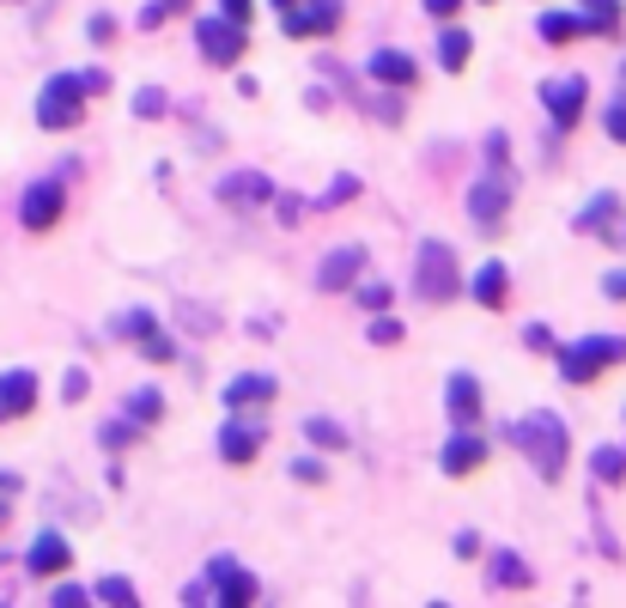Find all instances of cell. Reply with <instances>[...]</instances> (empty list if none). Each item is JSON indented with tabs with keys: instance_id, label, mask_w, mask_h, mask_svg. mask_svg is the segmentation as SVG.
Wrapping results in <instances>:
<instances>
[{
	"instance_id": "cell-1",
	"label": "cell",
	"mask_w": 626,
	"mask_h": 608,
	"mask_svg": "<svg viewBox=\"0 0 626 608\" xmlns=\"http://www.w3.org/2000/svg\"><path fill=\"white\" fill-rule=\"evenodd\" d=\"M505 438H511V445L524 450L529 462H536L541 481H559V475H566L572 432H566V420H559L554 408H529V413H517V420L505 426Z\"/></svg>"
},
{
	"instance_id": "cell-2",
	"label": "cell",
	"mask_w": 626,
	"mask_h": 608,
	"mask_svg": "<svg viewBox=\"0 0 626 608\" xmlns=\"http://www.w3.org/2000/svg\"><path fill=\"white\" fill-rule=\"evenodd\" d=\"M110 86L103 68H86V73H49L43 92H37V128H73L86 116V98H98Z\"/></svg>"
},
{
	"instance_id": "cell-3",
	"label": "cell",
	"mask_w": 626,
	"mask_h": 608,
	"mask_svg": "<svg viewBox=\"0 0 626 608\" xmlns=\"http://www.w3.org/2000/svg\"><path fill=\"white\" fill-rule=\"evenodd\" d=\"M463 292V275H456V250L445 238H426L420 256H414V299L420 305H450Z\"/></svg>"
},
{
	"instance_id": "cell-4",
	"label": "cell",
	"mask_w": 626,
	"mask_h": 608,
	"mask_svg": "<svg viewBox=\"0 0 626 608\" xmlns=\"http://www.w3.org/2000/svg\"><path fill=\"white\" fill-rule=\"evenodd\" d=\"M626 359V335H584V341L559 347V378L566 383H596L608 366Z\"/></svg>"
},
{
	"instance_id": "cell-5",
	"label": "cell",
	"mask_w": 626,
	"mask_h": 608,
	"mask_svg": "<svg viewBox=\"0 0 626 608\" xmlns=\"http://www.w3.org/2000/svg\"><path fill=\"white\" fill-rule=\"evenodd\" d=\"M195 43H201V56L213 68H238L244 49H250V31L238 19H226V12H213V19H195Z\"/></svg>"
},
{
	"instance_id": "cell-6",
	"label": "cell",
	"mask_w": 626,
	"mask_h": 608,
	"mask_svg": "<svg viewBox=\"0 0 626 608\" xmlns=\"http://www.w3.org/2000/svg\"><path fill=\"white\" fill-rule=\"evenodd\" d=\"M286 37H329L341 24V0H274Z\"/></svg>"
},
{
	"instance_id": "cell-7",
	"label": "cell",
	"mask_w": 626,
	"mask_h": 608,
	"mask_svg": "<svg viewBox=\"0 0 626 608\" xmlns=\"http://www.w3.org/2000/svg\"><path fill=\"white\" fill-rule=\"evenodd\" d=\"M541 103L554 116V128H572L584 116V103H590V86H584V73H559V80L541 86Z\"/></svg>"
},
{
	"instance_id": "cell-8",
	"label": "cell",
	"mask_w": 626,
	"mask_h": 608,
	"mask_svg": "<svg viewBox=\"0 0 626 608\" xmlns=\"http://www.w3.org/2000/svg\"><path fill=\"white\" fill-rule=\"evenodd\" d=\"M61 207H68V189H61V177H43V183H31V189H24V201H19L24 231H49V226L61 219Z\"/></svg>"
},
{
	"instance_id": "cell-9",
	"label": "cell",
	"mask_w": 626,
	"mask_h": 608,
	"mask_svg": "<svg viewBox=\"0 0 626 608\" xmlns=\"http://www.w3.org/2000/svg\"><path fill=\"white\" fill-rule=\"evenodd\" d=\"M207 590H213L219 602H238V608L262 597V585H256L238 560H226V554H213V560H207Z\"/></svg>"
},
{
	"instance_id": "cell-10",
	"label": "cell",
	"mask_w": 626,
	"mask_h": 608,
	"mask_svg": "<svg viewBox=\"0 0 626 608\" xmlns=\"http://www.w3.org/2000/svg\"><path fill=\"white\" fill-rule=\"evenodd\" d=\"M505 207H511V177H499V171H487L475 189H468V213H475V226H499L505 219Z\"/></svg>"
},
{
	"instance_id": "cell-11",
	"label": "cell",
	"mask_w": 626,
	"mask_h": 608,
	"mask_svg": "<svg viewBox=\"0 0 626 608\" xmlns=\"http://www.w3.org/2000/svg\"><path fill=\"white\" fill-rule=\"evenodd\" d=\"M68 560H73V548H68V536H56V529H43V536L24 548V572L31 578H56V572H68Z\"/></svg>"
},
{
	"instance_id": "cell-12",
	"label": "cell",
	"mask_w": 626,
	"mask_h": 608,
	"mask_svg": "<svg viewBox=\"0 0 626 608\" xmlns=\"http://www.w3.org/2000/svg\"><path fill=\"white\" fill-rule=\"evenodd\" d=\"M359 268H365V250H359V243H341V250L322 256L317 287H322V292H341V287H354V280H359Z\"/></svg>"
},
{
	"instance_id": "cell-13",
	"label": "cell",
	"mask_w": 626,
	"mask_h": 608,
	"mask_svg": "<svg viewBox=\"0 0 626 608\" xmlns=\"http://www.w3.org/2000/svg\"><path fill=\"white\" fill-rule=\"evenodd\" d=\"M37 408V371H0V420H24Z\"/></svg>"
},
{
	"instance_id": "cell-14",
	"label": "cell",
	"mask_w": 626,
	"mask_h": 608,
	"mask_svg": "<svg viewBox=\"0 0 626 608\" xmlns=\"http://www.w3.org/2000/svg\"><path fill=\"white\" fill-rule=\"evenodd\" d=\"M219 201L226 207H262V201H274V183L262 171H231V177H219Z\"/></svg>"
},
{
	"instance_id": "cell-15",
	"label": "cell",
	"mask_w": 626,
	"mask_h": 608,
	"mask_svg": "<svg viewBox=\"0 0 626 608\" xmlns=\"http://www.w3.org/2000/svg\"><path fill=\"white\" fill-rule=\"evenodd\" d=\"M445 413L456 426H475L480 420V383H475V371H456V378L445 383Z\"/></svg>"
},
{
	"instance_id": "cell-16",
	"label": "cell",
	"mask_w": 626,
	"mask_h": 608,
	"mask_svg": "<svg viewBox=\"0 0 626 608\" xmlns=\"http://www.w3.org/2000/svg\"><path fill=\"white\" fill-rule=\"evenodd\" d=\"M480 462H487V445H480L475 426H463V432L445 445V475H475Z\"/></svg>"
},
{
	"instance_id": "cell-17",
	"label": "cell",
	"mask_w": 626,
	"mask_h": 608,
	"mask_svg": "<svg viewBox=\"0 0 626 608\" xmlns=\"http://www.w3.org/2000/svg\"><path fill=\"white\" fill-rule=\"evenodd\" d=\"M219 457H226V462H256V457H262V426L226 420V432H219Z\"/></svg>"
},
{
	"instance_id": "cell-18",
	"label": "cell",
	"mask_w": 626,
	"mask_h": 608,
	"mask_svg": "<svg viewBox=\"0 0 626 608\" xmlns=\"http://www.w3.org/2000/svg\"><path fill=\"white\" fill-rule=\"evenodd\" d=\"M274 396H280V383L262 378V371H256V378H231V383H226V408H231V413H238V408H268Z\"/></svg>"
},
{
	"instance_id": "cell-19",
	"label": "cell",
	"mask_w": 626,
	"mask_h": 608,
	"mask_svg": "<svg viewBox=\"0 0 626 608\" xmlns=\"http://www.w3.org/2000/svg\"><path fill=\"white\" fill-rule=\"evenodd\" d=\"M475 305L480 310H505V292H511V275H505V262H480L475 268Z\"/></svg>"
},
{
	"instance_id": "cell-20",
	"label": "cell",
	"mask_w": 626,
	"mask_h": 608,
	"mask_svg": "<svg viewBox=\"0 0 626 608\" xmlns=\"http://www.w3.org/2000/svg\"><path fill=\"white\" fill-rule=\"evenodd\" d=\"M365 73H371L377 86H414V56H401V49H377L371 61H365Z\"/></svg>"
},
{
	"instance_id": "cell-21",
	"label": "cell",
	"mask_w": 626,
	"mask_h": 608,
	"mask_svg": "<svg viewBox=\"0 0 626 608\" xmlns=\"http://www.w3.org/2000/svg\"><path fill=\"white\" fill-rule=\"evenodd\" d=\"M578 37H590V19L584 12H541V43H578Z\"/></svg>"
},
{
	"instance_id": "cell-22",
	"label": "cell",
	"mask_w": 626,
	"mask_h": 608,
	"mask_svg": "<svg viewBox=\"0 0 626 608\" xmlns=\"http://www.w3.org/2000/svg\"><path fill=\"white\" fill-rule=\"evenodd\" d=\"M536 572H529L524 554H493V590H529Z\"/></svg>"
},
{
	"instance_id": "cell-23",
	"label": "cell",
	"mask_w": 626,
	"mask_h": 608,
	"mask_svg": "<svg viewBox=\"0 0 626 608\" xmlns=\"http://www.w3.org/2000/svg\"><path fill=\"white\" fill-rule=\"evenodd\" d=\"M620 213H626V207H620V196H596V201L578 213V231H590V238H608Z\"/></svg>"
},
{
	"instance_id": "cell-24",
	"label": "cell",
	"mask_w": 626,
	"mask_h": 608,
	"mask_svg": "<svg viewBox=\"0 0 626 608\" xmlns=\"http://www.w3.org/2000/svg\"><path fill=\"white\" fill-rule=\"evenodd\" d=\"M590 37H620V0H584Z\"/></svg>"
},
{
	"instance_id": "cell-25",
	"label": "cell",
	"mask_w": 626,
	"mask_h": 608,
	"mask_svg": "<svg viewBox=\"0 0 626 608\" xmlns=\"http://www.w3.org/2000/svg\"><path fill=\"white\" fill-rule=\"evenodd\" d=\"M305 438H310L317 450H347V426H335L329 413H310V420H305Z\"/></svg>"
},
{
	"instance_id": "cell-26",
	"label": "cell",
	"mask_w": 626,
	"mask_h": 608,
	"mask_svg": "<svg viewBox=\"0 0 626 608\" xmlns=\"http://www.w3.org/2000/svg\"><path fill=\"white\" fill-rule=\"evenodd\" d=\"M590 475H596V481H603V487L626 481V450H620V445H603V450H596V457H590Z\"/></svg>"
},
{
	"instance_id": "cell-27",
	"label": "cell",
	"mask_w": 626,
	"mask_h": 608,
	"mask_svg": "<svg viewBox=\"0 0 626 608\" xmlns=\"http://www.w3.org/2000/svg\"><path fill=\"white\" fill-rule=\"evenodd\" d=\"M122 413H128L135 426H152V420L165 413V396H159V390H135V396L122 402Z\"/></svg>"
},
{
	"instance_id": "cell-28",
	"label": "cell",
	"mask_w": 626,
	"mask_h": 608,
	"mask_svg": "<svg viewBox=\"0 0 626 608\" xmlns=\"http://www.w3.org/2000/svg\"><path fill=\"white\" fill-rule=\"evenodd\" d=\"M475 56V43H468V31H445V43H438V61H445L450 73H463V61Z\"/></svg>"
},
{
	"instance_id": "cell-29",
	"label": "cell",
	"mask_w": 626,
	"mask_h": 608,
	"mask_svg": "<svg viewBox=\"0 0 626 608\" xmlns=\"http://www.w3.org/2000/svg\"><path fill=\"white\" fill-rule=\"evenodd\" d=\"M91 597H98V602H116V608H122V602H135V578L110 572V578H98V585H91Z\"/></svg>"
},
{
	"instance_id": "cell-30",
	"label": "cell",
	"mask_w": 626,
	"mask_h": 608,
	"mask_svg": "<svg viewBox=\"0 0 626 608\" xmlns=\"http://www.w3.org/2000/svg\"><path fill=\"white\" fill-rule=\"evenodd\" d=\"M152 329H159L152 310H122V317H116V335H122V341H140V335H152Z\"/></svg>"
},
{
	"instance_id": "cell-31",
	"label": "cell",
	"mask_w": 626,
	"mask_h": 608,
	"mask_svg": "<svg viewBox=\"0 0 626 608\" xmlns=\"http://www.w3.org/2000/svg\"><path fill=\"white\" fill-rule=\"evenodd\" d=\"M165 103H171V98H165L159 86H140V92H135V116H140V122H159Z\"/></svg>"
},
{
	"instance_id": "cell-32",
	"label": "cell",
	"mask_w": 626,
	"mask_h": 608,
	"mask_svg": "<svg viewBox=\"0 0 626 608\" xmlns=\"http://www.w3.org/2000/svg\"><path fill=\"white\" fill-rule=\"evenodd\" d=\"M135 432H140V426L135 420H128V413H122V420H110V426H103V450H128V445H135Z\"/></svg>"
},
{
	"instance_id": "cell-33",
	"label": "cell",
	"mask_w": 626,
	"mask_h": 608,
	"mask_svg": "<svg viewBox=\"0 0 626 608\" xmlns=\"http://www.w3.org/2000/svg\"><path fill=\"white\" fill-rule=\"evenodd\" d=\"M140 353H147L152 366H165V359H177V341H171V335H159V329H152V335H140Z\"/></svg>"
},
{
	"instance_id": "cell-34",
	"label": "cell",
	"mask_w": 626,
	"mask_h": 608,
	"mask_svg": "<svg viewBox=\"0 0 626 608\" xmlns=\"http://www.w3.org/2000/svg\"><path fill=\"white\" fill-rule=\"evenodd\" d=\"M487 171L511 177V140H505V134H487Z\"/></svg>"
},
{
	"instance_id": "cell-35",
	"label": "cell",
	"mask_w": 626,
	"mask_h": 608,
	"mask_svg": "<svg viewBox=\"0 0 626 608\" xmlns=\"http://www.w3.org/2000/svg\"><path fill=\"white\" fill-rule=\"evenodd\" d=\"M354 196H359V183H354V177H335V183H329V189H322L317 213H329V207H341V201H354Z\"/></svg>"
},
{
	"instance_id": "cell-36",
	"label": "cell",
	"mask_w": 626,
	"mask_h": 608,
	"mask_svg": "<svg viewBox=\"0 0 626 608\" xmlns=\"http://www.w3.org/2000/svg\"><path fill=\"white\" fill-rule=\"evenodd\" d=\"M365 335H371V347H396L401 341V322L396 317H371V329H365Z\"/></svg>"
},
{
	"instance_id": "cell-37",
	"label": "cell",
	"mask_w": 626,
	"mask_h": 608,
	"mask_svg": "<svg viewBox=\"0 0 626 608\" xmlns=\"http://www.w3.org/2000/svg\"><path fill=\"white\" fill-rule=\"evenodd\" d=\"M389 299H396V292H389L384 280H365V287H359V305L365 310H389Z\"/></svg>"
},
{
	"instance_id": "cell-38",
	"label": "cell",
	"mask_w": 626,
	"mask_h": 608,
	"mask_svg": "<svg viewBox=\"0 0 626 608\" xmlns=\"http://www.w3.org/2000/svg\"><path fill=\"white\" fill-rule=\"evenodd\" d=\"M86 390H91V378H86L80 366H73L68 378H61V402H86Z\"/></svg>"
},
{
	"instance_id": "cell-39",
	"label": "cell",
	"mask_w": 626,
	"mask_h": 608,
	"mask_svg": "<svg viewBox=\"0 0 626 608\" xmlns=\"http://www.w3.org/2000/svg\"><path fill=\"white\" fill-rule=\"evenodd\" d=\"M274 219H280V226H298V219H305V201L298 196H274Z\"/></svg>"
},
{
	"instance_id": "cell-40",
	"label": "cell",
	"mask_w": 626,
	"mask_h": 608,
	"mask_svg": "<svg viewBox=\"0 0 626 608\" xmlns=\"http://www.w3.org/2000/svg\"><path fill=\"white\" fill-rule=\"evenodd\" d=\"M56 608H80V602H91V590H80V585H56V597H49Z\"/></svg>"
},
{
	"instance_id": "cell-41",
	"label": "cell",
	"mask_w": 626,
	"mask_h": 608,
	"mask_svg": "<svg viewBox=\"0 0 626 608\" xmlns=\"http://www.w3.org/2000/svg\"><path fill=\"white\" fill-rule=\"evenodd\" d=\"M292 475H298V481H305V487H317V481H322V475H329V469H322L317 457H298V462H292Z\"/></svg>"
},
{
	"instance_id": "cell-42",
	"label": "cell",
	"mask_w": 626,
	"mask_h": 608,
	"mask_svg": "<svg viewBox=\"0 0 626 608\" xmlns=\"http://www.w3.org/2000/svg\"><path fill=\"white\" fill-rule=\"evenodd\" d=\"M608 140H620V147H626V103L608 110Z\"/></svg>"
},
{
	"instance_id": "cell-43",
	"label": "cell",
	"mask_w": 626,
	"mask_h": 608,
	"mask_svg": "<svg viewBox=\"0 0 626 608\" xmlns=\"http://www.w3.org/2000/svg\"><path fill=\"white\" fill-rule=\"evenodd\" d=\"M165 19H171V12H165V7H159V0H147V7H140V24H147V31H159V24H165Z\"/></svg>"
},
{
	"instance_id": "cell-44",
	"label": "cell",
	"mask_w": 626,
	"mask_h": 608,
	"mask_svg": "<svg viewBox=\"0 0 626 608\" xmlns=\"http://www.w3.org/2000/svg\"><path fill=\"white\" fill-rule=\"evenodd\" d=\"M116 37V24H110V12H98V19H91V43H110Z\"/></svg>"
},
{
	"instance_id": "cell-45",
	"label": "cell",
	"mask_w": 626,
	"mask_h": 608,
	"mask_svg": "<svg viewBox=\"0 0 626 608\" xmlns=\"http://www.w3.org/2000/svg\"><path fill=\"white\" fill-rule=\"evenodd\" d=\"M250 7H256V0H219V12H226V19H238V24L250 19Z\"/></svg>"
},
{
	"instance_id": "cell-46",
	"label": "cell",
	"mask_w": 626,
	"mask_h": 608,
	"mask_svg": "<svg viewBox=\"0 0 626 608\" xmlns=\"http://www.w3.org/2000/svg\"><path fill=\"white\" fill-rule=\"evenodd\" d=\"M603 292H608V299H626V268H615V275L603 280Z\"/></svg>"
},
{
	"instance_id": "cell-47",
	"label": "cell",
	"mask_w": 626,
	"mask_h": 608,
	"mask_svg": "<svg viewBox=\"0 0 626 608\" xmlns=\"http://www.w3.org/2000/svg\"><path fill=\"white\" fill-rule=\"evenodd\" d=\"M456 7H463V0H426V12H433V19H456Z\"/></svg>"
},
{
	"instance_id": "cell-48",
	"label": "cell",
	"mask_w": 626,
	"mask_h": 608,
	"mask_svg": "<svg viewBox=\"0 0 626 608\" xmlns=\"http://www.w3.org/2000/svg\"><path fill=\"white\" fill-rule=\"evenodd\" d=\"M456 554H463V560H475V554H480V536H468V529H463V536H456Z\"/></svg>"
},
{
	"instance_id": "cell-49",
	"label": "cell",
	"mask_w": 626,
	"mask_h": 608,
	"mask_svg": "<svg viewBox=\"0 0 626 608\" xmlns=\"http://www.w3.org/2000/svg\"><path fill=\"white\" fill-rule=\"evenodd\" d=\"M524 341H529V347H554V335H547L541 322H529V329H524Z\"/></svg>"
},
{
	"instance_id": "cell-50",
	"label": "cell",
	"mask_w": 626,
	"mask_h": 608,
	"mask_svg": "<svg viewBox=\"0 0 626 608\" xmlns=\"http://www.w3.org/2000/svg\"><path fill=\"white\" fill-rule=\"evenodd\" d=\"M159 7H165V12H189V0H159Z\"/></svg>"
},
{
	"instance_id": "cell-51",
	"label": "cell",
	"mask_w": 626,
	"mask_h": 608,
	"mask_svg": "<svg viewBox=\"0 0 626 608\" xmlns=\"http://www.w3.org/2000/svg\"><path fill=\"white\" fill-rule=\"evenodd\" d=\"M7 517H12V506H7V494H0V524H7Z\"/></svg>"
}]
</instances>
